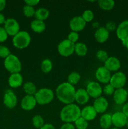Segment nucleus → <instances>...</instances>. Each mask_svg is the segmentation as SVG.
<instances>
[{"mask_svg": "<svg viewBox=\"0 0 128 129\" xmlns=\"http://www.w3.org/2000/svg\"><path fill=\"white\" fill-rule=\"evenodd\" d=\"M60 129H75V126L71 123H65L61 125Z\"/></svg>", "mask_w": 128, "mask_h": 129, "instance_id": "obj_42", "label": "nucleus"}, {"mask_svg": "<svg viewBox=\"0 0 128 129\" xmlns=\"http://www.w3.org/2000/svg\"><path fill=\"white\" fill-rule=\"evenodd\" d=\"M23 89L25 93L27 94V95L35 96L36 91H37L36 85L32 82L30 81L24 83Z\"/></svg>", "mask_w": 128, "mask_h": 129, "instance_id": "obj_26", "label": "nucleus"}, {"mask_svg": "<svg viewBox=\"0 0 128 129\" xmlns=\"http://www.w3.org/2000/svg\"><path fill=\"white\" fill-rule=\"evenodd\" d=\"M128 97V93L124 88L115 89L113 94V99L117 105H123L126 102Z\"/></svg>", "mask_w": 128, "mask_h": 129, "instance_id": "obj_15", "label": "nucleus"}, {"mask_svg": "<svg viewBox=\"0 0 128 129\" xmlns=\"http://www.w3.org/2000/svg\"><path fill=\"white\" fill-rule=\"evenodd\" d=\"M95 39L98 42L104 43L108 40L109 37V32L105 29V27H99L97 29L94 34Z\"/></svg>", "mask_w": 128, "mask_h": 129, "instance_id": "obj_22", "label": "nucleus"}, {"mask_svg": "<svg viewBox=\"0 0 128 129\" xmlns=\"http://www.w3.org/2000/svg\"><path fill=\"white\" fill-rule=\"evenodd\" d=\"M80 117L81 110L79 106L74 103L66 105L60 113V119L65 123L75 122Z\"/></svg>", "mask_w": 128, "mask_h": 129, "instance_id": "obj_2", "label": "nucleus"}, {"mask_svg": "<svg viewBox=\"0 0 128 129\" xmlns=\"http://www.w3.org/2000/svg\"><path fill=\"white\" fill-rule=\"evenodd\" d=\"M96 110L93 106H86L81 110V117L87 121L94 120L97 117Z\"/></svg>", "mask_w": 128, "mask_h": 129, "instance_id": "obj_19", "label": "nucleus"}, {"mask_svg": "<svg viewBox=\"0 0 128 129\" xmlns=\"http://www.w3.org/2000/svg\"><path fill=\"white\" fill-rule=\"evenodd\" d=\"M6 2L5 0H0V11L3 10L6 6Z\"/></svg>", "mask_w": 128, "mask_h": 129, "instance_id": "obj_45", "label": "nucleus"}, {"mask_svg": "<svg viewBox=\"0 0 128 129\" xmlns=\"http://www.w3.org/2000/svg\"><path fill=\"white\" fill-rule=\"evenodd\" d=\"M53 68L52 62L48 59H44L41 64V69L43 73H48Z\"/></svg>", "mask_w": 128, "mask_h": 129, "instance_id": "obj_30", "label": "nucleus"}, {"mask_svg": "<svg viewBox=\"0 0 128 129\" xmlns=\"http://www.w3.org/2000/svg\"><path fill=\"white\" fill-rule=\"evenodd\" d=\"M122 45H124V47H126V49L128 50V41L122 43Z\"/></svg>", "mask_w": 128, "mask_h": 129, "instance_id": "obj_48", "label": "nucleus"}, {"mask_svg": "<svg viewBox=\"0 0 128 129\" xmlns=\"http://www.w3.org/2000/svg\"><path fill=\"white\" fill-rule=\"evenodd\" d=\"M79 39V35L78 34L77 32H75V31H72L70 34L68 35V40H69L70 41H71L72 42L74 43L75 44L76 42H77V40Z\"/></svg>", "mask_w": 128, "mask_h": 129, "instance_id": "obj_38", "label": "nucleus"}, {"mask_svg": "<svg viewBox=\"0 0 128 129\" xmlns=\"http://www.w3.org/2000/svg\"><path fill=\"white\" fill-rule=\"evenodd\" d=\"M23 11L24 15L26 17H32V16H35L36 11L34 9V7L26 5L23 8Z\"/></svg>", "mask_w": 128, "mask_h": 129, "instance_id": "obj_33", "label": "nucleus"}, {"mask_svg": "<svg viewBox=\"0 0 128 129\" xmlns=\"http://www.w3.org/2000/svg\"><path fill=\"white\" fill-rule=\"evenodd\" d=\"M80 80V75L77 72H72L69 74L67 78L68 83L74 86L77 84Z\"/></svg>", "mask_w": 128, "mask_h": 129, "instance_id": "obj_29", "label": "nucleus"}, {"mask_svg": "<svg viewBox=\"0 0 128 129\" xmlns=\"http://www.w3.org/2000/svg\"><path fill=\"white\" fill-rule=\"evenodd\" d=\"M92 26L95 28H97V29L99 28V23L98 22H94L92 23Z\"/></svg>", "mask_w": 128, "mask_h": 129, "instance_id": "obj_47", "label": "nucleus"}, {"mask_svg": "<svg viewBox=\"0 0 128 129\" xmlns=\"http://www.w3.org/2000/svg\"><path fill=\"white\" fill-rule=\"evenodd\" d=\"M36 103L41 105L50 103L54 98V93L49 88H41L35 94Z\"/></svg>", "mask_w": 128, "mask_h": 129, "instance_id": "obj_4", "label": "nucleus"}, {"mask_svg": "<svg viewBox=\"0 0 128 129\" xmlns=\"http://www.w3.org/2000/svg\"><path fill=\"white\" fill-rule=\"evenodd\" d=\"M30 27L33 31L38 34H40L45 31L46 28V25L44 21L38 20H35L31 21L30 24Z\"/></svg>", "mask_w": 128, "mask_h": 129, "instance_id": "obj_24", "label": "nucleus"}, {"mask_svg": "<svg viewBox=\"0 0 128 129\" xmlns=\"http://www.w3.org/2000/svg\"><path fill=\"white\" fill-rule=\"evenodd\" d=\"M81 16L86 23L90 22V21H92L93 19H94V14L92 10H87L84 11V13H83L82 15Z\"/></svg>", "mask_w": 128, "mask_h": 129, "instance_id": "obj_34", "label": "nucleus"}, {"mask_svg": "<svg viewBox=\"0 0 128 129\" xmlns=\"http://www.w3.org/2000/svg\"><path fill=\"white\" fill-rule=\"evenodd\" d=\"M10 54L11 52L8 48L3 45H0V57L6 59Z\"/></svg>", "mask_w": 128, "mask_h": 129, "instance_id": "obj_37", "label": "nucleus"}, {"mask_svg": "<svg viewBox=\"0 0 128 129\" xmlns=\"http://www.w3.org/2000/svg\"><path fill=\"white\" fill-rule=\"evenodd\" d=\"M4 65L5 68L11 74L20 73L22 68L21 62L19 58L16 55L11 54L5 59Z\"/></svg>", "mask_w": 128, "mask_h": 129, "instance_id": "obj_5", "label": "nucleus"}, {"mask_svg": "<svg viewBox=\"0 0 128 129\" xmlns=\"http://www.w3.org/2000/svg\"><path fill=\"white\" fill-rule=\"evenodd\" d=\"M110 129H120V128H117V127H113V128H111Z\"/></svg>", "mask_w": 128, "mask_h": 129, "instance_id": "obj_50", "label": "nucleus"}, {"mask_svg": "<svg viewBox=\"0 0 128 129\" xmlns=\"http://www.w3.org/2000/svg\"><path fill=\"white\" fill-rule=\"evenodd\" d=\"M3 102L5 106L10 109L16 107L17 104V97L12 90L8 89L5 91Z\"/></svg>", "mask_w": 128, "mask_h": 129, "instance_id": "obj_13", "label": "nucleus"}, {"mask_svg": "<svg viewBox=\"0 0 128 129\" xmlns=\"http://www.w3.org/2000/svg\"><path fill=\"white\" fill-rule=\"evenodd\" d=\"M75 125L77 129H87L89 126L88 121L80 117L75 122Z\"/></svg>", "mask_w": 128, "mask_h": 129, "instance_id": "obj_32", "label": "nucleus"}, {"mask_svg": "<svg viewBox=\"0 0 128 129\" xmlns=\"http://www.w3.org/2000/svg\"><path fill=\"white\" fill-rule=\"evenodd\" d=\"M127 118L122 112H117L112 115V125L117 128H121L126 125Z\"/></svg>", "mask_w": 128, "mask_h": 129, "instance_id": "obj_14", "label": "nucleus"}, {"mask_svg": "<svg viewBox=\"0 0 128 129\" xmlns=\"http://www.w3.org/2000/svg\"><path fill=\"white\" fill-rule=\"evenodd\" d=\"M36 101L35 96L27 95L22 98L21 102V107L22 109L26 111H30L33 109L36 105Z\"/></svg>", "mask_w": 128, "mask_h": 129, "instance_id": "obj_16", "label": "nucleus"}, {"mask_svg": "<svg viewBox=\"0 0 128 129\" xmlns=\"http://www.w3.org/2000/svg\"><path fill=\"white\" fill-rule=\"evenodd\" d=\"M89 94L85 89L80 88L78 89L75 92V101H76L79 104L84 105L88 102L89 100Z\"/></svg>", "mask_w": 128, "mask_h": 129, "instance_id": "obj_20", "label": "nucleus"}, {"mask_svg": "<svg viewBox=\"0 0 128 129\" xmlns=\"http://www.w3.org/2000/svg\"><path fill=\"white\" fill-rule=\"evenodd\" d=\"M114 91H115V89L110 83L106 84V85L104 86L102 89V92L105 95H112L114 94Z\"/></svg>", "mask_w": 128, "mask_h": 129, "instance_id": "obj_36", "label": "nucleus"}, {"mask_svg": "<svg viewBox=\"0 0 128 129\" xmlns=\"http://www.w3.org/2000/svg\"><path fill=\"white\" fill-rule=\"evenodd\" d=\"M49 15H50L49 10L45 8H40L37 10H36L35 14L36 20H38L43 21L47 19Z\"/></svg>", "mask_w": 128, "mask_h": 129, "instance_id": "obj_25", "label": "nucleus"}, {"mask_svg": "<svg viewBox=\"0 0 128 129\" xmlns=\"http://www.w3.org/2000/svg\"><path fill=\"white\" fill-rule=\"evenodd\" d=\"M69 26L73 31L78 33L84 30L86 26V22L82 16H77L71 19L69 23Z\"/></svg>", "mask_w": 128, "mask_h": 129, "instance_id": "obj_12", "label": "nucleus"}, {"mask_svg": "<svg viewBox=\"0 0 128 129\" xmlns=\"http://www.w3.org/2000/svg\"><path fill=\"white\" fill-rule=\"evenodd\" d=\"M4 24V28L6 31L8 35L14 37L20 31V24L15 19H7Z\"/></svg>", "mask_w": 128, "mask_h": 129, "instance_id": "obj_8", "label": "nucleus"}, {"mask_svg": "<svg viewBox=\"0 0 128 129\" xmlns=\"http://www.w3.org/2000/svg\"><path fill=\"white\" fill-rule=\"evenodd\" d=\"M5 21H6V20H5V16L0 13V24L5 23Z\"/></svg>", "mask_w": 128, "mask_h": 129, "instance_id": "obj_46", "label": "nucleus"}, {"mask_svg": "<svg viewBox=\"0 0 128 129\" xmlns=\"http://www.w3.org/2000/svg\"><path fill=\"white\" fill-rule=\"evenodd\" d=\"M75 52L79 56H85L87 53V47L85 44L78 42L75 44Z\"/></svg>", "mask_w": 128, "mask_h": 129, "instance_id": "obj_28", "label": "nucleus"}, {"mask_svg": "<svg viewBox=\"0 0 128 129\" xmlns=\"http://www.w3.org/2000/svg\"><path fill=\"white\" fill-rule=\"evenodd\" d=\"M95 78L99 82L104 84H108L111 78V74L105 67H99L95 71Z\"/></svg>", "mask_w": 128, "mask_h": 129, "instance_id": "obj_11", "label": "nucleus"}, {"mask_svg": "<svg viewBox=\"0 0 128 129\" xmlns=\"http://www.w3.org/2000/svg\"><path fill=\"white\" fill-rule=\"evenodd\" d=\"M40 1L39 0H25V3L26 4V5L31 6L33 7L34 6H36L39 3Z\"/></svg>", "mask_w": 128, "mask_h": 129, "instance_id": "obj_41", "label": "nucleus"}, {"mask_svg": "<svg viewBox=\"0 0 128 129\" xmlns=\"http://www.w3.org/2000/svg\"><path fill=\"white\" fill-rule=\"evenodd\" d=\"M96 57L100 61L105 62L107 59L109 58L107 52L104 50H99L97 52Z\"/></svg>", "mask_w": 128, "mask_h": 129, "instance_id": "obj_35", "label": "nucleus"}, {"mask_svg": "<svg viewBox=\"0 0 128 129\" xmlns=\"http://www.w3.org/2000/svg\"><path fill=\"white\" fill-rule=\"evenodd\" d=\"M23 83V78L20 73L11 74L8 79L9 85L11 88H18L22 85Z\"/></svg>", "mask_w": 128, "mask_h": 129, "instance_id": "obj_21", "label": "nucleus"}, {"mask_svg": "<svg viewBox=\"0 0 128 129\" xmlns=\"http://www.w3.org/2000/svg\"><path fill=\"white\" fill-rule=\"evenodd\" d=\"M126 125V126H127V128H128V118H127V120L126 125Z\"/></svg>", "mask_w": 128, "mask_h": 129, "instance_id": "obj_49", "label": "nucleus"}, {"mask_svg": "<svg viewBox=\"0 0 128 129\" xmlns=\"http://www.w3.org/2000/svg\"><path fill=\"white\" fill-rule=\"evenodd\" d=\"M75 88L68 82L59 84L56 89V95L60 102L64 104L73 103L75 101Z\"/></svg>", "mask_w": 128, "mask_h": 129, "instance_id": "obj_1", "label": "nucleus"}, {"mask_svg": "<svg viewBox=\"0 0 128 129\" xmlns=\"http://www.w3.org/2000/svg\"><path fill=\"white\" fill-rule=\"evenodd\" d=\"M32 123L35 128L39 129L41 128L45 125L43 118L40 115H36L33 117Z\"/></svg>", "mask_w": 128, "mask_h": 129, "instance_id": "obj_31", "label": "nucleus"}, {"mask_svg": "<svg viewBox=\"0 0 128 129\" xmlns=\"http://www.w3.org/2000/svg\"><path fill=\"white\" fill-rule=\"evenodd\" d=\"M122 112L128 118V102L124 105V106L122 107Z\"/></svg>", "mask_w": 128, "mask_h": 129, "instance_id": "obj_43", "label": "nucleus"}, {"mask_svg": "<svg viewBox=\"0 0 128 129\" xmlns=\"http://www.w3.org/2000/svg\"><path fill=\"white\" fill-rule=\"evenodd\" d=\"M8 34L4 28L0 26V42H3L8 38Z\"/></svg>", "mask_w": 128, "mask_h": 129, "instance_id": "obj_40", "label": "nucleus"}, {"mask_svg": "<svg viewBox=\"0 0 128 129\" xmlns=\"http://www.w3.org/2000/svg\"><path fill=\"white\" fill-rule=\"evenodd\" d=\"M109 106V102L105 98L100 96L95 100L93 107L96 110L97 113H102L107 110Z\"/></svg>", "mask_w": 128, "mask_h": 129, "instance_id": "obj_17", "label": "nucleus"}, {"mask_svg": "<svg viewBox=\"0 0 128 129\" xmlns=\"http://www.w3.org/2000/svg\"><path fill=\"white\" fill-rule=\"evenodd\" d=\"M57 49L61 56L69 57L75 52V44L68 39H65L59 43Z\"/></svg>", "mask_w": 128, "mask_h": 129, "instance_id": "obj_6", "label": "nucleus"}, {"mask_svg": "<svg viewBox=\"0 0 128 129\" xmlns=\"http://www.w3.org/2000/svg\"><path fill=\"white\" fill-rule=\"evenodd\" d=\"M40 129H56L55 127L51 123H46Z\"/></svg>", "mask_w": 128, "mask_h": 129, "instance_id": "obj_44", "label": "nucleus"}, {"mask_svg": "<svg viewBox=\"0 0 128 129\" xmlns=\"http://www.w3.org/2000/svg\"><path fill=\"white\" fill-rule=\"evenodd\" d=\"M31 42V37L28 31H20L13 38V44L15 47L23 49L27 47Z\"/></svg>", "mask_w": 128, "mask_h": 129, "instance_id": "obj_3", "label": "nucleus"}, {"mask_svg": "<svg viewBox=\"0 0 128 129\" xmlns=\"http://www.w3.org/2000/svg\"><path fill=\"white\" fill-rule=\"evenodd\" d=\"M127 81V78L125 74L122 72H116L112 76L109 83L114 88V89L123 88Z\"/></svg>", "mask_w": 128, "mask_h": 129, "instance_id": "obj_7", "label": "nucleus"}, {"mask_svg": "<svg viewBox=\"0 0 128 129\" xmlns=\"http://www.w3.org/2000/svg\"><path fill=\"white\" fill-rule=\"evenodd\" d=\"M100 126L103 129H109L112 125V115L105 113L100 117L99 120Z\"/></svg>", "mask_w": 128, "mask_h": 129, "instance_id": "obj_23", "label": "nucleus"}, {"mask_svg": "<svg viewBox=\"0 0 128 129\" xmlns=\"http://www.w3.org/2000/svg\"><path fill=\"white\" fill-rule=\"evenodd\" d=\"M99 6L102 10L109 11L115 6V2L113 0H99L98 1Z\"/></svg>", "mask_w": 128, "mask_h": 129, "instance_id": "obj_27", "label": "nucleus"}, {"mask_svg": "<svg viewBox=\"0 0 128 129\" xmlns=\"http://www.w3.org/2000/svg\"><path fill=\"white\" fill-rule=\"evenodd\" d=\"M116 35L122 43L128 41V20H124L117 26Z\"/></svg>", "mask_w": 128, "mask_h": 129, "instance_id": "obj_10", "label": "nucleus"}, {"mask_svg": "<svg viewBox=\"0 0 128 129\" xmlns=\"http://www.w3.org/2000/svg\"><path fill=\"white\" fill-rule=\"evenodd\" d=\"M86 90L89 96L93 98H97L101 96L102 93V88L97 82L91 81L87 86Z\"/></svg>", "mask_w": 128, "mask_h": 129, "instance_id": "obj_9", "label": "nucleus"}, {"mask_svg": "<svg viewBox=\"0 0 128 129\" xmlns=\"http://www.w3.org/2000/svg\"><path fill=\"white\" fill-rule=\"evenodd\" d=\"M104 67L109 71H117L120 68V62L119 59L114 56L109 57L104 62Z\"/></svg>", "mask_w": 128, "mask_h": 129, "instance_id": "obj_18", "label": "nucleus"}, {"mask_svg": "<svg viewBox=\"0 0 128 129\" xmlns=\"http://www.w3.org/2000/svg\"><path fill=\"white\" fill-rule=\"evenodd\" d=\"M105 28L109 32L113 31L117 29L116 24L114 21H109L106 23Z\"/></svg>", "mask_w": 128, "mask_h": 129, "instance_id": "obj_39", "label": "nucleus"}, {"mask_svg": "<svg viewBox=\"0 0 128 129\" xmlns=\"http://www.w3.org/2000/svg\"><path fill=\"white\" fill-rule=\"evenodd\" d=\"M127 59H128V56H127Z\"/></svg>", "mask_w": 128, "mask_h": 129, "instance_id": "obj_51", "label": "nucleus"}]
</instances>
